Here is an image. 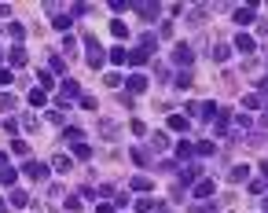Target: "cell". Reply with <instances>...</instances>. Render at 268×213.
<instances>
[{"mask_svg":"<svg viewBox=\"0 0 268 213\" xmlns=\"http://www.w3.org/2000/svg\"><path fill=\"white\" fill-rule=\"evenodd\" d=\"M85 48H88V55H85V59H88V67H92V70H99V67H103V59H107V52L99 48V41H96V37H85Z\"/></svg>","mask_w":268,"mask_h":213,"instance_id":"obj_1","label":"cell"},{"mask_svg":"<svg viewBox=\"0 0 268 213\" xmlns=\"http://www.w3.org/2000/svg\"><path fill=\"white\" fill-rule=\"evenodd\" d=\"M77 96H81V85L73 77H67L63 88H59V107H70V99H77Z\"/></svg>","mask_w":268,"mask_h":213,"instance_id":"obj_2","label":"cell"},{"mask_svg":"<svg viewBox=\"0 0 268 213\" xmlns=\"http://www.w3.org/2000/svg\"><path fill=\"white\" fill-rule=\"evenodd\" d=\"M173 63H177V67H191V63H195L191 44H177V48H173Z\"/></svg>","mask_w":268,"mask_h":213,"instance_id":"obj_3","label":"cell"},{"mask_svg":"<svg viewBox=\"0 0 268 213\" xmlns=\"http://www.w3.org/2000/svg\"><path fill=\"white\" fill-rule=\"evenodd\" d=\"M213 191H217V184H213V180H199L195 188H191V195H195L199 202H209V199H213Z\"/></svg>","mask_w":268,"mask_h":213,"instance_id":"obj_4","label":"cell"},{"mask_svg":"<svg viewBox=\"0 0 268 213\" xmlns=\"http://www.w3.org/2000/svg\"><path fill=\"white\" fill-rule=\"evenodd\" d=\"M133 7L136 15H143V18H154V15H162V4H147V0H133Z\"/></svg>","mask_w":268,"mask_h":213,"instance_id":"obj_5","label":"cell"},{"mask_svg":"<svg viewBox=\"0 0 268 213\" xmlns=\"http://www.w3.org/2000/svg\"><path fill=\"white\" fill-rule=\"evenodd\" d=\"M22 173H26L30 180H48V173H52V169H48L44 162H26V169H22Z\"/></svg>","mask_w":268,"mask_h":213,"instance_id":"obj_6","label":"cell"},{"mask_svg":"<svg viewBox=\"0 0 268 213\" xmlns=\"http://www.w3.org/2000/svg\"><path fill=\"white\" fill-rule=\"evenodd\" d=\"M118 133H122V125H118V122L99 118V136H103V140H118Z\"/></svg>","mask_w":268,"mask_h":213,"instance_id":"obj_7","label":"cell"},{"mask_svg":"<svg viewBox=\"0 0 268 213\" xmlns=\"http://www.w3.org/2000/svg\"><path fill=\"white\" fill-rule=\"evenodd\" d=\"M232 18H235L239 26H250V22H257V7H254V4H250V7H235Z\"/></svg>","mask_w":268,"mask_h":213,"instance_id":"obj_8","label":"cell"},{"mask_svg":"<svg viewBox=\"0 0 268 213\" xmlns=\"http://www.w3.org/2000/svg\"><path fill=\"white\" fill-rule=\"evenodd\" d=\"M254 48H257V41L250 33H239L235 37V52H243V55H254Z\"/></svg>","mask_w":268,"mask_h":213,"instance_id":"obj_9","label":"cell"},{"mask_svg":"<svg viewBox=\"0 0 268 213\" xmlns=\"http://www.w3.org/2000/svg\"><path fill=\"white\" fill-rule=\"evenodd\" d=\"M52 169H55V173H70V169H73V158H70V154H55V158H52Z\"/></svg>","mask_w":268,"mask_h":213,"instance_id":"obj_10","label":"cell"},{"mask_svg":"<svg viewBox=\"0 0 268 213\" xmlns=\"http://www.w3.org/2000/svg\"><path fill=\"white\" fill-rule=\"evenodd\" d=\"M7 63H11V70H18V67H26V48H18V44H15V48L7 52Z\"/></svg>","mask_w":268,"mask_h":213,"instance_id":"obj_11","label":"cell"},{"mask_svg":"<svg viewBox=\"0 0 268 213\" xmlns=\"http://www.w3.org/2000/svg\"><path fill=\"white\" fill-rule=\"evenodd\" d=\"M246 177H250V165H232V169H228V180L232 184H243Z\"/></svg>","mask_w":268,"mask_h":213,"instance_id":"obj_12","label":"cell"},{"mask_svg":"<svg viewBox=\"0 0 268 213\" xmlns=\"http://www.w3.org/2000/svg\"><path fill=\"white\" fill-rule=\"evenodd\" d=\"M11 206H30V191H22V188H11Z\"/></svg>","mask_w":268,"mask_h":213,"instance_id":"obj_13","label":"cell"},{"mask_svg":"<svg viewBox=\"0 0 268 213\" xmlns=\"http://www.w3.org/2000/svg\"><path fill=\"white\" fill-rule=\"evenodd\" d=\"M199 173H202L199 165H184V169H180V180H184V184H199Z\"/></svg>","mask_w":268,"mask_h":213,"instance_id":"obj_14","label":"cell"},{"mask_svg":"<svg viewBox=\"0 0 268 213\" xmlns=\"http://www.w3.org/2000/svg\"><path fill=\"white\" fill-rule=\"evenodd\" d=\"M70 22H73V18H70V11H59V15L52 18V26H55V30H63V33L70 30Z\"/></svg>","mask_w":268,"mask_h":213,"instance_id":"obj_15","label":"cell"},{"mask_svg":"<svg viewBox=\"0 0 268 213\" xmlns=\"http://www.w3.org/2000/svg\"><path fill=\"white\" fill-rule=\"evenodd\" d=\"M30 107H48V92H41V88H30Z\"/></svg>","mask_w":268,"mask_h":213,"instance_id":"obj_16","label":"cell"},{"mask_svg":"<svg viewBox=\"0 0 268 213\" xmlns=\"http://www.w3.org/2000/svg\"><path fill=\"white\" fill-rule=\"evenodd\" d=\"M177 158H180V162H191V158H195V147H191L188 140L177 143Z\"/></svg>","mask_w":268,"mask_h":213,"instance_id":"obj_17","label":"cell"},{"mask_svg":"<svg viewBox=\"0 0 268 213\" xmlns=\"http://www.w3.org/2000/svg\"><path fill=\"white\" fill-rule=\"evenodd\" d=\"M169 129H173V133H188V118H184V114H173V118H169Z\"/></svg>","mask_w":268,"mask_h":213,"instance_id":"obj_18","label":"cell"},{"mask_svg":"<svg viewBox=\"0 0 268 213\" xmlns=\"http://www.w3.org/2000/svg\"><path fill=\"white\" fill-rule=\"evenodd\" d=\"M15 180H18V169H11V165H7V169L0 173V184H4V188H15Z\"/></svg>","mask_w":268,"mask_h":213,"instance_id":"obj_19","label":"cell"},{"mask_svg":"<svg viewBox=\"0 0 268 213\" xmlns=\"http://www.w3.org/2000/svg\"><path fill=\"white\" fill-rule=\"evenodd\" d=\"M63 55H67V59H73V55H77V41H73L70 33L63 37Z\"/></svg>","mask_w":268,"mask_h":213,"instance_id":"obj_20","label":"cell"},{"mask_svg":"<svg viewBox=\"0 0 268 213\" xmlns=\"http://www.w3.org/2000/svg\"><path fill=\"white\" fill-rule=\"evenodd\" d=\"M110 63H114V67H125V63H129V52H125V48H110Z\"/></svg>","mask_w":268,"mask_h":213,"instance_id":"obj_21","label":"cell"},{"mask_svg":"<svg viewBox=\"0 0 268 213\" xmlns=\"http://www.w3.org/2000/svg\"><path fill=\"white\" fill-rule=\"evenodd\" d=\"M147 88V77L143 73H133V77H129V92H143Z\"/></svg>","mask_w":268,"mask_h":213,"instance_id":"obj_22","label":"cell"},{"mask_svg":"<svg viewBox=\"0 0 268 213\" xmlns=\"http://www.w3.org/2000/svg\"><path fill=\"white\" fill-rule=\"evenodd\" d=\"M213 151H217V143H213V140H202V143H195V154H202V158H209Z\"/></svg>","mask_w":268,"mask_h":213,"instance_id":"obj_23","label":"cell"},{"mask_svg":"<svg viewBox=\"0 0 268 213\" xmlns=\"http://www.w3.org/2000/svg\"><path fill=\"white\" fill-rule=\"evenodd\" d=\"M73 158L88 162V158H92V147H88V143H73Z\"/></svg>","mask_w":268,"mask_h":213,"instance_id":"obj_24","label":"cell"},{"mask_svg":"<svg viewBox=\"0 0 268 213\" xmlns=\"http://www.w3.org/2000/svg\"><path fill=\"white\" fill-rule=\"evenodd\" d=\"M143 63H147V52H143V48L129 52V67H143Z\"/></svg>","mask_w":268,"mask_h":213,"instance_id":"obj_25","label":"cell"},{"mask_svg":"<svg viewBox=\"0 0 268 213\" xmlns=\"http://www.w3.org/2000/svg\"><path fill=\"white\" fill-rule=\"evenodd\" d=\"M63 136H67L70 143H81V136H85V133H81L77 125H67V129H63Z\"/></svg>","mask_w":268,"mask_h":213,"instance_id":"obj_26","label":"cell"},{"mask_svg":"<svg viewBox=\"0 0 268 213\" xmlns=\"http://www.w3.org/2000/svg\"><path fill=\"white\" fill-rule=\"evenodd\" d=\"M151 147H154V151H165V147H169V136H165V133H154V136H151Z\"/></svg>","mask_w":268,"mask_h":213,"instance_id":"obj_27","label":"cell"},{"mask_svg":"<svg viewBox=\"0 0 268 213\" xmlns=\"http://www.w3.org/2000/svg\"><path fill=\"white\" fill-rule=\"evenodd\" d=\"M129 188H133V191H151V180H147V177H133Z\"/></svg>","mask_w":268,"mask_h":213,"instance_id":"obj_28","label":"cell"},{"mask_svg":"<svg viewBox=\"0 0 268 213\" xmlns=\"http://www.w3.org/2000/svg\"><path fill=\"white\" fill-rule=\"evenodd\" d=\"M110 33L114 37H129V26L122 22V18H114V22H110Z\"/></svg>","mask_w":268,"mask_h":213,"instance_id":"obj_29","label":"cell"},{"mask_svg":"<svg viewBox=\"0 0 268 213\" xmlns=\"http://www.w3.org/2000/svg\"><path fill=\"white\" fill-rule=\"evenodd\" d=\"M228 55H232V48H228V44H213V59H217V63H224Z\"/></svg>","mask_w":268,"mask_h":213,"instance_id":"obj_30","label":"cell"},{"mask_svg":"<svg viewBox=\"0 0 268 213\" xmlns=\"http://www.w3.org/2000/svg\"><path fill=\"white\" fill-rule=\"evenodd\" d=\"M250 129V114H235V133H246Z\"/></svg>","mask_w":268,"mask_h":213,"instance_id":"obj_31","label":"cell"},{"mask_svg":"<svg viewBox=\"0 0 268 213\" xmlns=\"http://www.w3.org/2000/svg\"><path fill=\"white\" fill-rule=\"evenodd\" d=\"M11 151H15V154H22V158H26V154H30V143H26V140H11Z\"/></svg>","mask_w":268,"mask_h":213,"instance_id":"obj_32","label":"cell"},{"mask_svg":"<svg viewBox=\"0 0 268 213\" xmlns=\"http://www.w3.org/2000/svg\"><path fill=\"white\" fill-rule=\"evenodd\" d=\"M37 88H41V92H48V88H55V77H52V73H41V85H37Z\"/></svg>","mask_w":268,"mask_h":213,"instance_id":"obj_33","label":"cell"},{"mask_svg":"<svg viewBox=\"0 0 268 213\" xmlns=\"http://www.w3.org/2000/svg\"><path fill=\"white\" fill-rule=\"evenodd\" d=\"M243 107H246V110H257V107H261V96H246Z\"/></svg>","mask_w":268,"mask_h":213,"instance_id":"obj_34","label":"cell"},{"mask_svg":"<svg viewBox=\"0 0 268 213\" xmlns=\"http://www.w3.org/2000/svg\"><path fill=\"white\" fill-rule=\"evenodd\" d=\"M22 125H26V129H30V133H33V129L41 125V118H37V114H26V118H22Z\"/></svg>","mask_w":268,"mask_h":213,"instance_id":"obj_35","label":"cell"},{"mask_svg":"<svg viewBox=\"0 0 268 213\" xmlns=\"http://www.w3.org/2000/svg\"><path fill=\"white\" fill-rule=\"evenodd\" d=\"M151 210H154L151 199H140V202H136V213H151Z\"/></svg>","mask_w":268,"mask_h":213,"instance_id":"obj_36","label":"cell"},{"mask_svg":"<svg viewBox=\"0 0 268 213\" xmlns=\"http://www.w3.org/2000/svg\"><path fill=\"white\" fill-rule=\"evenodd\" d=\"M133 162L136 165H147V151H143V147H136V151H133Z\"/></svg>","mask_w":268,"mask_h":213,"instance_id":"obj_37","label":"cell"},{"mask_svg":"<svg viewBox=\"0 0 268 213\" xmlns=\"http://www.w3.org/2000/svg\"><path fill=\"white\" fill-rule=\"evenodd\" d=\"M63 70H67V63H63V55H55L52 59V73H63Z\"/></svg>","mask_w":268,"mask_h":213,"instance_id":"obj_38","label":"cell"},{"mask_svg":"<svg viewBox=\"0 0 268 213\" xmlns=\"http://www.w3.org/2000/svg\"><path fill=\"white\" fill-rule=\"evenodd\" d=\"M15 107V96H7V92H4V96H0V110H11Z\"/></svg>","mask_w":268,"mask_h":213,"instance_id":"obj_39","label":"cell"},{"mask_svg":"<svg viewBox=\"0 0 268 213\" xmlns=\"http://www.w3.org/2000/svg\"><path fill=\"white\" fill-rule=\"evenodd\" d=\"M103 81H107V85H110V88H118V85H122V73H107V77H103Z\"/></svg>","mask_w":268,"mask_h":213,"instance_id":"obj_40","label":"cell"},{"mask_svg":"<svg viewBox=\"0 0 268 213\" xmlns=\"http://www.w3.org/2000/svg\"><path fill=\"white\" fill-rule=\"evenodd\" d=\"M11 81H15L11 77V67H4V70H0V85H11Z\"/></svg>","mask_w":268,"mask_h":213,"instance_id":"obj_41","label":"cell"},{"mask_svg":"<svg viewBox=\"0 0 268 213\" xmlns=\"http://www.w3.org/2000/svg\"><path fill=\"white\" fill-rule=\"evenodd\" d=\"M177 88H191V73H180V77H177Z\"/></svg>","mask_w":268,"mask_h":213,"instance_id":"obj_42","label":"cell"},{"mask_svg":"<svg viewBox=\"0 0 268 213\" xmlns=\"http://www.w3.org/2000/svg\"><path fill=\"white\" fill-rule=\"evenodd\" d=\"M7 33H11V37H15V41H18V37H22L26 30H22V26H18V22H11V26H7Z\"/></svg>","mask_w":268,"mask_h":213,"instance_id":"obj_43","label":"cell"},{"mask_svg":"<svg viewBox=\"0 0 268 213\" xmlns=\"http://www.w3.org/2000/svg\"><path fill=\"white\" fill-rule=\"evenodd\" d=\"M96 213H114V206H110V202H103V206H99Z\"/></svg>","mask_w":268,"mask_h":213,"instance_id":"obj_44","label":"cell"},{"mask_svg":"<svg viewBox=\"0 0 268 213\" xmlns=\"http://www.w3.org/2000/svg\"><path fill=\"white\" fill-rule=\"evenodd\" d=\"M0 213H7V199H0Z\"/></svg>","mask_w":268,"mask_h":213,"instance_id":"obj_45","label":"cell"},{"mask_svg":"<svg viewBox=\"0 0 268 213\" xmlns=\"http://www.w3.org/2000/svg\"><path fill=\"white\" fill-rule=\"evenodd\" d=\"M4 162H7V154H4V151H0V165H4Z\"/></svg>","mask_w":268,"mask_h":213,"instance_id":"obj_46","label":"cell"},{"mask_svg":"<svg viewBox=\"0 0 268 213\" xmlns=\"http://www.w3.org/2000/svg\"><path fill=\"white\" fill-rule=\"evenodd\" d=\"M261 169H265V177H268V162H261Z\"/></svg>","mask_w":268,"mask_h":213,"instance_id":"obj_47","label":"cell"},{"mask_svg":"<svg viewBox=\"0 0 268 213\" xmlns=\"http://www.w3.org/2000/svg\"><path fill=\"white\" fill-rule=\"evenodd\" d=\"M261 88H265V92H268V77H265V81H261Z\"/></svg>","mask_w":268,"mask_h":213,"instance_id":"obj_48","label":"cell"},{"mask_svg":"<svg viewBox=\"0 0 268 213\" xmlns=\"http://www.w3.org/2000/svg\"><path fill=\"white\" fill-rule=\"evenodd\" d=\"M265 213H268V195H265Z\"/></svg>","mask_w":268,"mask_h":213,"instance_id":"obj_49","label":"cell"}]
</instances>
